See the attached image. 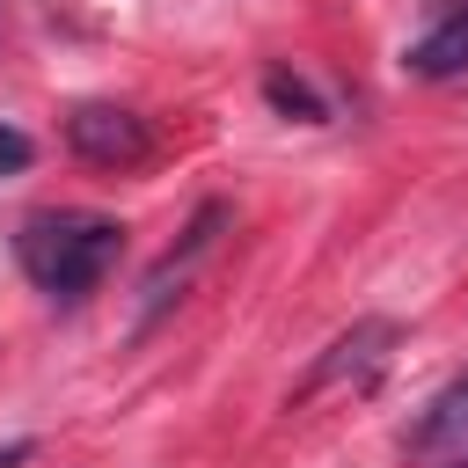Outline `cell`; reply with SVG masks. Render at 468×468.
Wrapping results in <instances>:
<instances>
[{"label":"cell","mask_w":468,"mask_h":468,"mask_svg":"<svg viewBox=\"0 0 468 468\" xmlns=\"http://www.w3.org/2000/svg\"><path fill=\"white\" fill-rule=\"evenodd\" d=\"M395 336H402V329H395L388 314L351 322V329H344V336L307 366V380H300V395H292V402H307V395H322V388H344V380H351V388H373V380H380V366L395 358Z\"/></svg>","instance_id":"obj_2"},{"label":"cell","mask_w":468,"mask_h":468,"mask_svg":"<svg viewBox=\"0 0 468 468\" xmlns=\"http://www.w3.org/2000/svg\"><path fill=\"white\" fill-rule=\"evenodd\" d=\"M402 73H410V80H453V73H468V7H446V15L402 51Z\"/></svg>","instance_id":"obj_4"},{"label":"cell","mask_w":468,"mask_h":468,"mask_svg":"<svg viewBox=\"0 0 468 468\" xmlns=\"http://www.w3.org/2000/svg\"><path fill=\"white\" fill-rule=\"evenodd\" d=\"M117 249H124V227L102 219V212H29L22 234H15L22 271L51 300H88L102 285V271L117 263Z\"/></svg>","instance_id":"obj_1"},{"label":"cell","mask_w":468,"mask_h":468,"mask_svg":"<svg viewBox=\"0 0 468 468\" xmlns=\"http://www.w3.org/2000/svg\"><path fill=\"white\" fill-rule=\"evenodd\" d=\"M29 154H37V146H29V139H22L15 124H0V176H15V168H29Z\"/></svg>","instance_id":"obj_8"},{"label":"cell","mask_w":468,"mask_h":468,"mask_svg":"<svg viewBox=\"0 0 468 468\" xmlns=\"http://www.w3.org/2000/svg\"><path fill=\"white\" fill-rule=\"evenodd\" d=\"M29 453H37V439H7V446H0V468H22Z\"/></svg>","instance_id":"obj_9"},{"label":"cell","mask_w":468,"mask_h":468,"mask_svg":"<svg viewBox=\"0 0 468 468\" xmlns=\"http://www.w3.org/2000/svg\"><path fill=\"white\" fill-rule=\"evenodd\" d=\"M263 95H271V110H285V117H300V124H329V102H322L300 73H285V66L263 73Z\"/></svg>","instance_id":"obj_7"},{"label":"cell","mask_w":468,"mask_h":468,"mask_svg":"<svg viewBox=\"0 0 468 468\" xmlns=\"http://www.w3.org/2000/svg\"><path fill=\"white\" fill-rule=\"evenodd\" d=\"M431 7H446V0H431Z\"/></svg>","instance_id":"obj_11"},{"label":"cell","mask_w":468,"mask_h":468,"mask_svg":"<svg viewBox=\"0 0 468 468\" xmlns=\"http://www.w3.org/2000/svg\"><path fill=\"white\" fill-rule=\"evenodd\" d=\"M446 468H468V446H461V453H453V461H446Z\"/></svg>","instance_id":"obj_10"},{"label":"cell","mask_w":468,"mask_h":468,"mask_svg":"<svg viewBox=\"0 0 468 468\" xmlns=\"http://www.w3.org/2000/svg\"><path fill=\"white\" fill-rule=\"evenodd\" d=\"M66 146L80 161H95V168H139L154 154V132H146V117H132L117 102H80L66 117Z\"/></svg>","instance_id":"obj_3"},{"label":"cell","mask_w":468,"mask_h":468,"mask_svg":"<svg viewBox=\"0 0 468 468\" xmlns=\"http://www.w3.org/2000/svg\"><path fill=\"white\" fill-rule=\"evenodd\" d=\"M219 227H227V205H205V212L190 219V234H183V249H168V256L154 263V278H146V314H154V307L168 300V278L183 285V271H190V263H197V256L212 249V234H219Z\"/></svg>","instance_id":"obj_6"},{"label":"cell","mask_w":468,"mask_h":468,"mask_svg":"<svg viewBox=\"0 0 468 468\" xmlns=\"http://www.w3.org/2000/svg\"><path fill=\"white\" fill-rule=\"evenodd\" d=\"M402 446H410V453H446V461L468 446V373L446 380V388L424 402V417L402 431Z\"/></svg>","instance_id":"obj_5"}]
</instances>
